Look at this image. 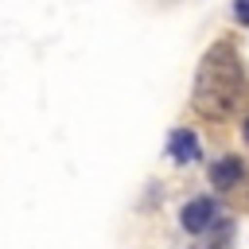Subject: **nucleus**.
I'll list each match as a JSON object with an SVG mask.
<instances>
[{
  "mask_svg": "<svg viewBox=\"0 0 249 249\" xmlns=\"http://www.w3.org/2000/svg\"><path fill=\"white\" fill-rule=\"evenodd\" d=\"M241 179H245V163L237 156H218L210 163V183L218 191H233V187H241Z\"/></svg>",
  "mask_w": 249,
  "mask_h": 249,
  "instance_id": "nucleus-3",
  "label": "nucleus"
},
{
  "mask_svg": "<svg viewBox=\"0 0 249 249\" xmlns=\"http://www.w3.org/2000/svg\"><path fill=\"white\" fill-rule=\"evenodd\" d=\"M245 97V66L230 43L206 51L198 78H195V109L202 117H226Z\"/></svg>",
  "mask_w": 249,
  "mask_h": 249,
  "instance_id": "nucleus-1",
  "label": "nucleus"
},
{
  "mask_svg": "<svg viewBox=\"0 0 249 249\" xmlns=\"http://www.w3.org/2000/svg\"><path fill=\"white\" fill-rule=\"evenodd\" d=\"M222 218H226V214H222V206H218L214 198H191V202L179 210V222H183L187 233H206V230H214Z\"/></svg>",
  "mask_w": 249,
  "mask_h": 249,
  "instance_id": "nucleus-2",
  "label": "nucleus"
},
{
  "mask_svg": "<svg viewBox=\"0 0 249 249\" xmlns=\"http://www.w3.org/2000/svg\"><path fill=\"white\" fill-rule=\"evenodd\" d=\"M241 136H245V144H249V121H245V128H241Z\"/></svg>",
  "mask_w": 249,
  "mask_h": 249,
  "instance_id": "nucleus-6",
  "label": "nucleus"
},
{
  "mask_svg": "<svg viewBox=\"0 0 249 249\" xmlns=\"http://www.w3.org/2000/svg\"><path fill=\"white\" fill-rule=\"evenodd\" d=\"M233 16H237V23L249 27V0H237V4H233Z\"/></svg>",
  "mask_w": 249,
  "mask_h": 249,
  "instance_id": "nucleus-5",
  "label": "nucleus"
},
{
  "mask_svg": "<svg viewBox=\"0 0 249 249\" xmlns=\"http://www.w3.org/2000/svg\"><path fill=\"white\" fill-rule=\"evenodd\" d=\"M167 156H171L175 163H195V160H198V136H195L191 128H175L171 140H167Z\"/></svg>",
  "mask_w": 249,
  "mask_h": 249,
  "instance_id": "nucleus-4",
  "label": "nucleus"
}]
</instances>
